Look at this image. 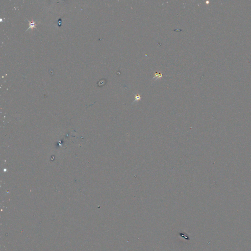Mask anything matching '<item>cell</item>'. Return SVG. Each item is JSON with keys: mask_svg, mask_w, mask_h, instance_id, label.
<instances>
[{"mask_svg": "<svg viewBox=\"0 0 251 251\" xmlns=\"http://www.w3.org/2000/svg\"><path fill=\"white\" fill-rule=\"evenodd\" d=\"M34 25H35V23L33 22H30V27L29 28H34Z\"/></svg>", "mask_w": 251, "mask_h": 251, "instance_id": "obj_3", "label": "cell"}, {"mask_svg": "<svg viewBox=\"0 0 251 251\" xmlns=\"http://www.w3.org/2000/svg\"><path fill=\"white\" fill-rule=\"evenodd\" d=\"M162 75H162V74H161V73H157V72H156V73H155V74H154V77H157V78H156V80H157V79H158V78L161 79V78H162Z\"/></svg>", "mask_w": 251, "mask_h": 251, "instance_id": "obj_1", "label": "cell"}, {"mask_svg": "<svg viewBox=\"0 0 251 251\" xmlns=\"http://www.w3.org/2000/svg\"><path fill=\"white\" fill-rule=\"evenodd\" d=\"M141 95H135V101H134V102H135L136 101H138L140 100V99H141Z\"/></svg>", "mask_w": 251, "mask_h": 251, "instance_id": "obj_2", "label": "cell"}]
</instances>
